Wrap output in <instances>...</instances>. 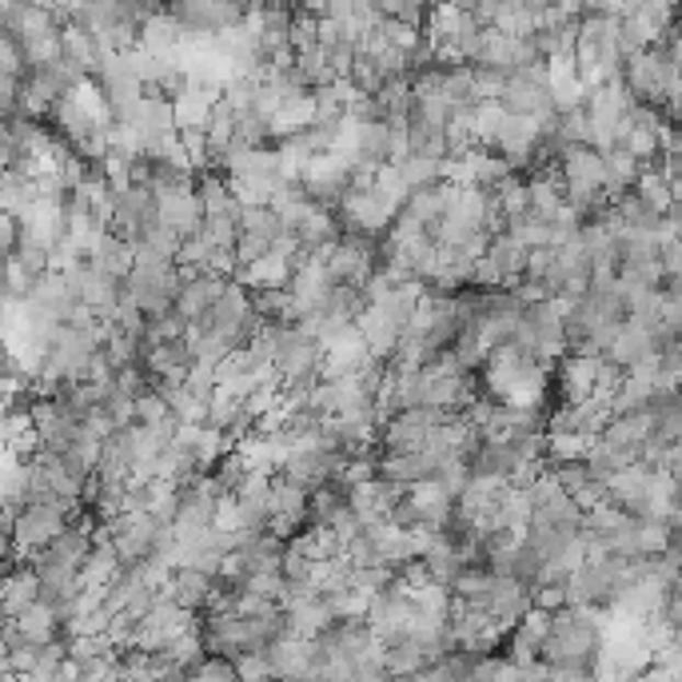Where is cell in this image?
Wrapping results in <instances>:
<instances>
[{
	"label": "cell",
	"mask_w": 682,
	"mask_h": 682,
	"mask_svg": "<svg viewBox=\"0 0 682 682\" xmlns=\"http://www.w3.org/2000/svg\"><path fill=\"white\" fill-rule=\"evenodd\" d=\"M272 243L275 240H268V236H260V231H240V240H236V260H240V268L255 264L260 255L272 252Z\"/></svg>",
	"instance_id": "cell-23"
},
{
	"label": "cell",
	"mask_w": 682,
	"mask_h": 682,
	"mask_svg": "<svg viewBox=\"0 0 682 682\" xmlns=\"http://www.w3.org/2000/svg\"><path fill=\"white\" fill-rule=\"evenodd\" d=\"M144 364H148V372H152L156 387L160 384H184V375H187V367L196 364V355H192L187 340H168V343L148 348Z\"/></svg>",
	"instance_id": "cell-7"
},
{
	"label": "cell",
	"mask_w": 682,
	"mask_h": 682,
	"mask_svg": "<svg viewBox=\"0 0 682 682\" xmlns=\"http://www.w3.org/2000/svg\"><path fill=\"white\" fill-rule=\"evenodd\" d=\"M331 611H336V618H367V606H372V599L367 594H360L355 587H343V591H331L328 594Z\"/></svg>",
	"instance_id": "cell-21"
},
{
	"label": "cell",
	"mask_w": 682,
	"mask_h": 682,
	"mask_svg": "<svg viewBox=\"0 0 682 682\" xmlns=\"http://www.w3.org/2000/svg\"><path fill=\"white\" fill-rule=\"evenodd\" d=\"M594 379H599V364H594V360H567V364H562V384H567L575 403L587 399Z\"/></svg>",
	"instance_id": "cell-17"
},
{
	"label": "cell",
	"mask_w": 682,
	"mask_h": 682,
	"mask_svg": "<svg viewBox=\"0 0 682 682\" xmlns=\"http://www.w3.org/2000/svg\"><path fill=\"white\" fill-rule=\"evenodd\" d=\"M36 599H41V571H36L33 562H24V567L12 562L9 579H4V618H16Z\"/></svg>",
	"instance_id": "cell-12"
},
{
	"label": "cell",
	"mask_w": 682,
	"mask_h": 682,
	"mask_svg": "<svg viewBox=\"0 0 682 682\" xmlns=\"http://www.w3.org/2000/svg\"><path fill=\"white\" fill-rule=\"evenodd\" d=\"M583 452H587L583 431H555V435L547 440V455L555 463H571V459H579Z\"/></svg>",
	"instance_id": "cell-22"
},
{
	"label": "cell",
	"mask_w": 682,
	"mask_h": 682,
	"mask_svg": "<svg viewBox=\"0 0 682 682\" xmlns=\"http://www.w3.org/2000/svg\"><path fill=\"white\" fill-rule=\"evenodd\" d=\"M180 41H184V21H180L172 9L156 12V16H148V21L140 24V48H148V53L177 56Z\"/></svg>",
	"instance_id": "cell-11"
},
{
	"label": "cell",
	"mask_w": 682,
	"mask_h": 682,
	"mask_svg": "<svg viewBox=\"0 0 682 682\" xmlns=\"http://www.w3.org/2000/svg\"><path fill=\"white\" fill-rule=\"evenodd\" d=\"M531 606H535V599H531L527 579H519V575H499L496 571V583H491V594H487V611L515 627V623L523 615H527Z\"/></svg>",
	"instance_id": "cell-6"
},
{
	"label": "cell",
	"mask_w": 682,
	"mask_h": 682,
	"mask_svg": "<svg viewBox=\"0 0 682 682\" xmlns=\"http://www.w3.org/2000/svg\"><path fill=\"white\" fill-rule=\"evenodd\" d=\"M355 323H360V331H364V340H367V348H372L375 360H391V352H396L399 340H403V331H408L391 311L379 308V304H372Z\"/></svg>",
	"instance_id": "cell-8"
},
{
	"label": "cell",
	"mask_w": 682,
	"mask_h": 682,
	"mask_svg": "<svg viewBox=\"0 0 682 682\" xmlns=\"http://www.w3.org/2000/svg\"><path fill=\"white\" fill-rule=\"evenodd\" d=\"M487 255L496 260V268L507 275V287H511V280H515V275L527 272L531 248H523V243H519L515 236H507V231H499L496 240H491V248H487Z\"/></svg>",
	"instance_id": "cell-13"
},
{
	"label": "cell",
	"mask_w": 682,
	"mask_h": 682,
	"mask_svg": "<svg viewBox=\"0 0 682 682\" xmlns=\"http://www.w3.org/2000/svg\"><path fill=\"white\" fill-rule=\"evenodd\" d=\"M447 416L443 408H431V403H416V408H403L387 419L384 431H379V447L384 452H419L428 447L431 428Z\"/></svg>",
	"instance_id": "cell-3"
},
{
	"label": "cell",
	"mask_w": 682,
	"mask_h": 682,
	"mask_svg": "<svg viewBox=\"0 0 682 682\" xmlns=\"http://www.w3.org/2000/svg\"><path fill=\"white\" fill-rule=\"evenodd\" d=\"M443 96L452 100L455 109H463V104H475V100H479V84H475V68H471V65H452V68H443Z\"/></svg>",
	"instance_id": "cell-16"
},
{
	"label": "cell",
	"mask_w": 682,
	"mask_h": 682,
	"mask_svg": "<svg viewBox=\"0 0 682 682\" xmlns=\"http://www.w3.org/2000/svg\"><path fill=\"white\" fill-rule=\"evenodd\" d=\"M527 4H535V9H547L550 0H527Z\"/></svg>",
	"instance_id": "cell-25"
},
{
	"label": "cell",
	"mask_w": 682,
	"mask_h": 682,
	"mask_svg": "<svg viewBox=\"0 0 682 682\" xmlns=\"http://www.w3.org/2000/svg\"><path fill=\"white\" fill-rule=\"evenodd\" d=\"M280 571H284V579L292 587H311V575H316V559H308L304 550H296L292 543H287L284 559H280Z\"/></svg>",
	"instance_id": "cell-20"
},
{
	"label": "cell",
	"mask_w": 682,
	"mask_h": 682,
	"mask_svg": "<svg viewBox=\"0 0 682 682\" xmlns=\"http://www.w3.org/2000/svg\"><path fill=\"white\" fill-rule=\"evenodd\" d=\"M292 272H296V255L272 248V252L260 255L255 264H243L240 272H236V280L255 292V287H287L292 284Z\"/></svg>",
	"instance_id": "cell-10"
},
{
	"label": "cell",
	"mask_w": 682,
	"mask_h": 682,
	"mask_svg": "<svg viewBox=\"0 0 682 682\" xmlns=\"http://www.w3.org/2000/svg\"><path fill=\"white\" fill-rule=\"evenodd\" d=\"M77 499H41V503H24L21 519H16V527L9 535V555L12 562H21L24 555H36L41 547L60 535L68 527V511H72Z\"/></svg>",
	"instance_id": "cell-1"
},
{
	"label": "cell",
	"mask_w": 682,
	"mask_h": 682,
	"mask_svg": "<svg viewBox=\"0 0 682 682\" xmlns=\"http://www.w3.org/2000/svg\"><path fill=\"white\" fill-rule=\"evenodd\" d=\"M531 599H535V606H543V611H562V606L571 603L567 583H539L531 591Z\"/></svg>",
	"instance_id": "cell-24"
},
{
	"label": "cell",
	"mask_w": 682,
	"mask_h": 682,
	"mask_svg": "<svg viewBox=\"0 0 682 682\" xmlns=\"http://www.w3.org/2000/svg\"><path fill=\"white\" fill-rule=\"evenodd\" d=\"M296 68L308 89H323V84H336V80H340V68L331 65L328 53L319 45L308 48V53H296Z\"/></svg>",
	"instance_id": "cell-14"
},
{
	"label": "cell",
	"mask_w": 682,
	"mask_h": 682,
	"mask_svg": "<svg viewBox=\"0 0 682 682\" xmlns=\"http://www.w3.org/2000/svg\"><path fill=\"white\" fill-rule=\"evenodd\" d=\"M355 140H360V156L364 160L384 164L387 156H391V128H387V121H360Z\"/></svg>",
	"instance_id": "cell-15"
},
{
	"label": "cell",
	"mask_w": 682,
	"mask_h": 682,
	"mask_svg": "<svg viewBox=\"0 0 682 682\" xmlns=\"http://www.w3.org/2000/svg\"><path fill=\"white\" fill-rule=\"evenodd\" d=\"M224 287H228V275H208V272L192 275V280H184V287H180L177 311H184L187 319H204L216 308V299L224 296Z\"/></svg>",
	"instance_id": "cell-9"
},
{
	"label": "cell",
	"mask_w": 682,
	"mask_h": 682,
	"mask_svg": "<svg viewBox=\"0 0 682 682\" xmlns=\"http://www.w3.org/2000/svg\"><path fill=\"white\" fill-rule=\"evenodd\" d=\"M547 133H550V124L543 121V116H515V112H511L496 136V152L503 156L511 168H523L535 160V152H539V144Z\"/></svg>",
	"instance_id": "cell-4"
},
{
	"label": "cell",
	"mask_w": 682,
	"mask_h": 682,
	"mask_svg": "<svg viewBox=\"0 0 682 682\" xmlns=\"http://www.w3.org/2000/svg\"><path fill=\"white\" fill-rule=\"evenodd\" d=\"M287 41H292V48L296 53H308V48L319 45V12H296L292 16V29H287Z\"/></svg>",
	"instance_id": "cell-19"
},
{
	"label": "cell",
	"mask_w": 682,
	"mask_h": 682,
	"mask_svg": "<svg viewBox=\"0 0 682 682\" xmlns=\"http://www.w3.org/2000/svg\"><path fill=\"white\" fill-rule=\"evenodd\" d=\"M440 164L443 160H431L423 152H411L408 160H399V172L408 180V187H423V184H435L440 180Z\"/></svg>",
	"instance_id": "cell-18"
},
{
	"label": "cell",
	"mask_w": 682,
	"mask_h": 682,
	"mask_svg": "<svg viewBox=\"0 0 682 682\" xmlns=\"http://www.w3.org/2000/svg\"><path fill=\"white\" fill-rule=\"evenodd\" d=\"M180 287H184L180 264L133 268V275H128V292H133V299L144 308V316H164V311L177 308Z\"/></svg>",
	"instance_id": "cell-2"
},
{
	"label": "cell",
	"mask_w": 682,
	"mask_h": 682,
	"mask_svg": "<svg viewBox=\"0 0 682 682\" xmlns=\"http://www.w3.org/2000/svg\"><path fill=\"white\" fill-rule=\"evenodd\" d=\"M328 272L336 284L364 287L372 280V248L360 240H336L328 248Z\"/></svg>",
	"instance_id": "cell-5"
}]
</instances>
